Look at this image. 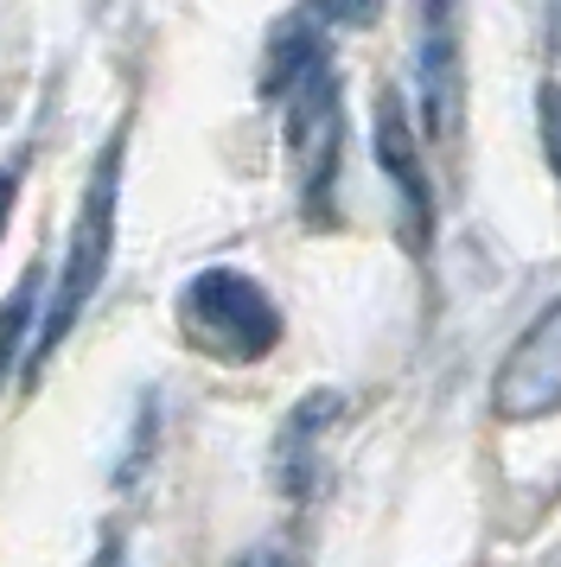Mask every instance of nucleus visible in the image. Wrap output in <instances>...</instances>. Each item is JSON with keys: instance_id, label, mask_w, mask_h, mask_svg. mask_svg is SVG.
<instances>
[{"instance_id": "nucleus-14", "label": "nucleus", "mask_w": 561, "mask_h": 567, "mask_svg": "<svg viewBox=\"0 0 561 567\" xmlns=\"http://www.w3.org/2000/svg\"><path fill=\"white\" fill-rule=\"evenodd\" d=\"M96 567H128V542L109 536V542H102V555H96Z\"/></svg>"}, {"instance_id": "nucleus-5", "label": "nucleus", "mask_w": 561, "mask_h": 567, "mask_svg": "<svg viewBox=\"0 0 561 567\" xmlns=\"http://www.w3.org/2000/svg\"><path fill=\"white\" fill-rule=\"evenodd\" d=\"M491 414L498 421H549V414H561V293L504 351L498 383H491Z\"/></svg>"}, {"instance_id": "nucleus-12", "label": "nucleus", "mask_w": 561, "mask_h": 567, "mask_svg": "<svg viewBox=\"0 0 561 567\" xmlns=\"http://www.w3.org/2000/svg\"><path fill=\"white\" fill-rule=\"evenodd\" d=\"M230 567H294V555H287L280 542H255V548H243Z\"/></svg>"}, {"instance_id": "nucleus-8", "label": "nucleus", "mask_w": 561, "mask_h": 567, "mask_svg": "<svg viewBox=\"0 0 561 567\" xmlns=\"http://www.w3.org/2000/svg\"><path fill=\"white\" fill-rule=\"evenodd\" d=\"M39 293H45V268L32 261V268L20 275V287L0 300V383L13 377V363H20V351H26V338L39 332V312H45V300H39Z\"/></svg>"}, {"instance_id": "nucleus-2", "label": "nucleus", "mask_w": 561, "mask_h": 567, "mask_svg": "<svg viewBox=\"0 0 561 567\" xmlns=\"http://www.w3.org/2000/svg\"><path fill=\"white\" fill-rule=\"evenodd\" d=\"M178 326L217 363H262L280 344V307L243 268H198L178 287Z\"/></svg>"}, {"instance_id": "nucleus-15", "label": "nucleus", "mask_w": 561, "mask_h": 567, "mask_svg": "<svg viewBox=\"0 0 561 567\" xmlns=\"http://www.w3.org/2000/svg\"><path fill=\"white\" fill-rule=\"evenodd\" d=\"M549 58L561 64V0H549Z\"/></svg>"}, {"instance_id": "nucleus-7", "label": "nucleus", "mask_w": 561, "mask_h": 567, "mask_svg": "<svg viewBox=\"0 0 561 567\" xmlns=\"http://www.w3.org/2000/svg\"><path fill=\"white\" fill-rule=\"evenodd\" d=\"M338 395H306L300 409L287 414V427L275 440V485L287 497H313L319 485V465H326V427L338 421Z\"/></svg>"}, {"instance_id": "nucleus-9", "label": "nucleus", "mask_w": 561, "mask_h": 567, "mask_svg": "<svg viewBox=\"0 0 561 567\" xmlns=\"http://www.w3.org/2000/svg\"><path fill=\"white\" fill-rule=\"evenodd\" d=\"M153 440H160V402H141V414H134V440H128V453H122V472H115V485H134L141 472H147V453H153Z\"/></svg>"}, {"instance_id": "nucleus-3", "label": "nucleus", "mask_w": 561, "mask_h": 567, "mask_svg": "<svg viewBox=\"0 0 561 567\" xmlns=\"http://www.w3.org/2000/svg\"><path fill=\"white\" fill-rule=\"evenodd\" d=\"M280 103H287V154L300 166V205H306L313 224H326L332 179H338V134H345V115H338V71L319 64V71L300 78Z\"/></svg>"}, {"instance_id": "nucleus-1", "label": "nucleus", "mask_w": 561, "mask_h": 567, "mask_svg": "<svg viewBox=\"0 0 561 567\" xmlns=\"http://www.w3.org/2000/svg\"><path fill=\"white\" fill-rule=\"evenodd\" d=\"M115 205H122V134L109 141L90 166L83 205H76L71 243H64V268L51 287L45 312H39V338H32V363H51V351L71 338V326L83 319V307L102 293L109 281V256H115Z\"/></svg>"}, {"instance_id": "nucleus-11", "label": "nucleus", "mask_w": 561, "mask_h": 567, "mask_svg": "<svg viewBox=\"0 0 561 567\" xmlns=\"http://www.w3.org/2000/svg\"><path fill=\"white\" fill-rule=\"evenodd\" d=\"M326 27H370L382 13V0H313Z\"/></svg>"}, {"instance_id": "nucleus-6", "label": "nucleus", "mask_w": 561, "mask_h": 567, "mask_svg": "<svg viewBox=\"0 0 561 567\" xmlns=\"http://www.w3.org/2000/svg\"><path fill=\"white\" fill-rule=\"evenodd\" d=\"M377 166H382V179L396 185V198H402L408 243L421 249L428 230H434V192H428L421 147H415V128H408V115H402L396 96H382V103H377Z\"/></svg>"}, {"instance_id": "nucleus-4", "label": "nucleus", "mask_w": 561, "mask_h": 567, "mask_svg": "<svg viewBox=\"0 0 561 567\" xmlns=\"http://www.w3.org/2000/svg\"><path fill=\"white\" fill-rule=\"evenodd\" d=\"M415 109L428 141H453L466 109V58H459V0H415Z\"/></svg>"}, {"instance_id": "nucleus-13", "label": "nucleus", "mask_w": 561, "mask_h": 567, "mask_svg": "<svg viewBox=\"0 0 561 567\" xmlns=\"http://www.w3.org/2000/svg\"><path fill=\"white\" fill-rule=\"evenodd\" d=\"M13 198H20V166H0V236H7V217H13Z\"/></svg>"}, {"instance_id": "nucleus-10", "label": "nucleus", "mask_w": 561, "mask_h": 567, "mask_svg": "<svg viewBox=\"0 0 561 567\" xmlns=\"http://www.w3.org/2000/svg\"><path fill=\"white\" fill-rule=\"evenodd\" d=\"M536 134H542V159H549V173L561 185V83L555 78L536 90Z\"/></svg>"}]
</instances>
